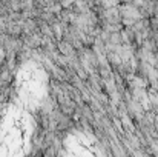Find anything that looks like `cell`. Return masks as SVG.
<instances>
[{"mask_svg":"<svg viewBox=\"0 0 158 157\" xmlns=\"http://www.w3.org/2000/svg\"><path fill=\"white\" fill-rule=\"evenodd\" d=\"M32 137L31 117L23 109L9 111L0 123V154L22 156L28 151Z\"/></svg>","mask_w":158,"mask_h":157,"instance_id":"6da1fadb","label":"cell"},{"mask_svg":"<svg viewBox=\"0 0 158 157\" xmlns=\"http://www.w3.org/2000/svg\"><path fill=\"white\" fill-rule=\"evenodd\" d=\"M17 93L25 106H37L46 94L45 71L35 63L25 65L17 77Z\"/></svg>","mask_w":158,"mask_h":157,"instance_id":"7a4b0ae2","label":"cell"},{"mask_svg":"<svg viewBox=\"0 0 158 157\" xmlns=\"http://www.w3.org/2000/svg\"><path fill=\"white\" fill-rule=\"evenodd\" d=\"M68 150L74 154H97V145L92 143V140H89L86 136H72L68 140Z\"/></svg>","mask_w":158,"mask_h":157,"instance_id":"3957f363","label":"cell"}]
</instances>
